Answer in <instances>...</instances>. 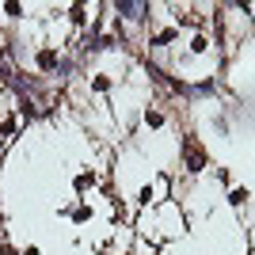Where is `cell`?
I'll list each match as a JSON object with an SVG mask.
<instances>
[{
  "mask_svg": "<svg viewBox=\"0 0 255 255\" xmlns=\"http://www.w3.org/2000/svg\"><path fill=\"white\" fill-rule=\"evenodd\" d=\"M248 198H252V191H248V187H233V191H229V206H244Z\"/></svg>",
  "mask_w": 255,
  "mask_h": 255,
  "instance_id": "3",
  "label": "cell"
},
{
  "mask_svg": "<svg viewBox=\"0 0 255 255\" xmlns=\"http://www.w3.org/2000/svg\"><path fill=\"white\" fill-rule=\"evenodd\" d=\"M156 42H160V46L175 42V27H168V31H160V34H156Z\"/></svg>",
  "mask_w": 255,
  "mask_h": 255,
  "instance_id": "10",
  "label": "cell"
},
{
  "mask_svg": "<svg viewBox=\"0 0 255 255\" xmlns=\"http://www.w3.org/2000/svg\"><path fill=\"white\" fill-rule=\"evenodd\" d=\"M183 168L191 171V175H198V171L206 168V149L198 145V141H191V137L183 141Z\"/></svg>",
  "mask_w": 255,
  "mask_h": 255,
  "instance_id": "1",
  "label": "cell"
},
{
  "mask_svg": "<svg viewBox=\"0 0 255 255\" xmlns=\"http://www.w3.org/2000/svg\"><path fill=\"white\" fill-rule=\"evenodd\" d=\"M0 255H19V252H15L11 244H0Z\"/></svg>",
  "mask_w": 255,
  "mask_h": 255,
  "instance_id": "11",
  "label": "cell"
},
{
  "mask_svg": "<svg viewBox=\"0 0 255 255\" xmlns=\"http://www.w3.org/2000/svg\"><path fill=\"white\" fill-rule=\"evenodd\" d=\"M92 88L96 92H111V76H92Z\"/></svg>",
  "mask_w": 255,
  "mask_h": 255,
  "instance_id": "8",
  "label": "cell"
},
{
  "mask_svg": "<svg viewBox=\"0 0 255 255\" xmlns=\"http://www.w3.org/2000/svg\"><path fill=\"white\" fill-rule=\"evenodd\" d=\"M69 19H73L76 27H84V23H88V8H84V4H73V8H69Z\"/></svg>",
  "mask_w": 255,
  "mask_h": 255,
  "instance_id": "4",
  "label": "cell"
},
{
  "mask_svg": "<svg viewBox=\"0 0 255 255\" xmlns=\"http://www.w3.org/2000/svg\"><path fill=\"white\" fill-rule=\"evenodd\" d=\"M0 61H4V46H0Z\"/></svg>",
  "mask_w": 255,
  "mask_h": 255,
  "instance_id": "13",
  "label": "cell"
},
{
  "mask_svg": "<svg viewBox=\"0 0 255 255\" xmlns=\"http://www.w3.org/2000/svg\"><path fill=\"white\" fill-rule=\"evenodd\" d=\"M4 11H8L11 19H19V15H23V4H19V0H8V4H4Z\"/></svg>",
  "mask_w": 255,
  "mask_h": 255,
  "instance_id": "7",
  "label": "cell"
},
{
  "mask_svg": "<svg viewBox=\"0 0 255 255\" xmlns=\"http://www.w3.org/2000/svg\"><path fill=\"white\" fill-rule=\"evenodd\" d=\"M19 255H38V248H34V244H31V248H23V252H19Z\"/></svg>",
  "mask_w": 255,
  "mask_h": 255,
  "instance_id": "12",
  "label": "cell"
},
{
  "mask_svg": "<svg viewBox=\"0 0 255 255\" xmlns=\"http://www.w3.org/2000/svg\"><path fill=\"white\" fill-rule=\"evenodd\" d=\"M92 183H96V175H92V171H84V175H76V191H88Z\"/></svg>",
  "mask_w": 255,
  "mask_h": 255,
  "instance_id": "6",
  "label": "cell"
},
{
  "mask_svg": "<svg viewBox=\"0 0 255 255\" xmlns=\"http://www.w3.org/2000/svg\"><path fill=\"white\" fill-rule=\"evenodd\" d=\"M145 126H164V111H156V107H149V111H145Z\"/></svg>",
  "mask_w": 255,
  "mask_h": 255,
  "instance_id": "5",
  "label": "cell"
},
{
  "mask_svg": "<svg viewBox=\"0 0 255 255\" xmlns=\"http://www.w3.org/2000/svg\"><path fill=\"white\" fill-rule=\"evenodd\" d=\"M34 65H38V69H42V73H53V69H57V65H61V53L53 50V46H42V50L34 53Z\"/></svg>",
  "mask_w": 255,
  "mask_h": 255,
  "instance_id": "2",
  "label": "cell"
},
{
  "mask_svg": "<svg viewBox=\"0 0 255 255\" xmlns=\"http://www.w3.org/2000/svg\"><path fill=\"white\" fill-rule=\"evenodd\" d=\"M191 50H194V53H206V50H210V38H206V34H198V38L191 42Z\"/></svg>",
  "mask_w": 255,
  "mask_h": 255,
  "instance_id": "9",
  "label": "cell"
}]
</instances>
